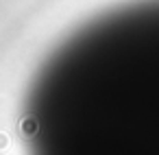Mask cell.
Returning a JSON list of instances; mask_svg holds the SVG:
<instances>
[{"instance_id": "1", "label": "cell", "mask_w": 159, "mask_h": 155, "mask_svg": "<svg viewBox=\"0 0 159 155\" xmlns=\"http://www.w3.org/2000/svg\"><path fill=\"white\" fill-rule=\"evenodd\" d=\"M29 155H159V0L83 26L37 74Z\"/></svg>"}]
</instances>
